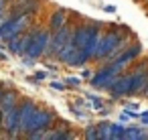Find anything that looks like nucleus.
Returning a JSON list of instances; mask_svg holds the SVG:
<instances>
[{"label":"nucleus","instance_id":"obj_1","mask_svg":"<svg viewBox=\"0 0 148 140\" xmlns=\"http://www.w3.org/2000/svg\"><path fill=\"white\" fill-rule=\"evenodd\" d=\"M122 71H124V69L118 67L116 63H103L97 71H93V75H91V79H89V85H91L93 89H97V91H108L110 85L116 81V77H118Z\"/></svg>","mask_w":148,"mask_h":140},{"label":"nucleus","instance_id":"obj_2","mask_svg":"<svg viewBox=\"0 0 148 140\" xmlns=\"http://www.w3.org/2000/svg\"><path fill=\"white\" fill-rule=\"evenodd\" d=\"M51 35H53V31L49 27H35L33 29V37H31V43H29L25 55H31L35 59H41L45 55L47 47L51 45Z\"/></svg>","mask_w":148,"mask_h":140},{"label":"nucleus","instance_id":"obj_3","mask_svg":"<svg viewBox=\"0 0 148 140\" xmlns=\"http://www.w3.org/2000/svg\"><path fill=\"white\" fill-rule=\"evenodd\" d=\"M31 27V16L27 14H10L2 25H0V41L6 43L8 39L25 33Z\"/></svg>","mask_w":148,"mask_h":140},{"label":"nucleus","instance_id":"obj_4","mask_svg":"<svg viewBox=\"0 0 148 140\" xmlns=\"http://www.w3.org/2000/svg\"><path fill=\"white\" fill-rule=\"evenodd\" d=\"M106 25L103 23H97V21H85V23H77L73 27V45L77 49H85L89 45V41L93 39V35L97 31H101Z\"/></svg>","mask_w":148,"mask_h":140},{"label":"nucleus","instance_id":"obj_5","mask_svg":"<svg viewBox=\"0 0 148 140\" xmlns=\"http://www.w3.org/2000/svg\"><path fill=\"white\" fill-rule=\"evenodd\" d=\"M59 116L51 110V108H43V106H37L31 120H29V126H27V132H33V130H49L55 126V120ZM25 132V134H27Z\"/></svg>","mask_w":148,"mask_h":140},{"label":"nucleus","instance_id":"obj_6","mask_svg":"<svg viewBox=\"0 0 148 140\" xmlns=\"http://www.w3.org/2000/svg\"><path fill=\"white\" fill-rule=\"evenodd\" d=\"M73 27H75V25L69 21V23H67V25H63L61 29L53 31V35H51V45H49V47H47V51H45V55H47L49 59H55L57 51L73 39Z\"/></svg>","mask_w":148,"mask_h":140},{"label":"nucleus","instance_id":"obj_7","mask_svg":"<svg viewBox=\"0 0 148 140\" xmlns=\"http://www.w3.org/2000/svg\"><path fill=\"white\" fill-rule=\"evenodd\" d=\"M142 55V43H138V41H130L128 43V47L112 61V63H116L118 67H122L124 71L130 67V65H134L136 63V59Z\"/></svg>","mask_w":148,"mask_h":140},{"label":"nucleus","instance_id":"obj_8","mask_svg":"<svg viewBox=\"0 0 148 140\" xmlns=\"http://www.w3.org/2000/svg\"><path fill=\"white\" fill-rule=\"evenodd\" d=\"M130 87H132V73H130V71H128V73L122 71V73L116 77V81L110 85L108 93H110V97L116 102V100H120V97H128Z\"/></svg>","mask_w":148,"mask_h":140},{"label":"nucleus","instance_id":"obj_9","mask_svg":"<svg viewBox=\"0 0 148 140\" xmlns=\"http://www.w3.org/2000/svg\"><path fill=\"white\" fill-rule=\"evenodd\" d=\"M31 37H33V29H27L25 33H21V35H16V37H12V39H8V41H6V49H8L12 55L21 57V55L27 53V47H29V43H31Z\"/></svg>","mask_w":148,"mask_h":140},{"label":"nucleus","instance_id":"obj_10","mask_svg":"<svg viewBox=\"0 0 148 140\" xmlns=\"http://www.w3.org/2000/svg\"><path fill=\"white\" fill-rule=\"evenodd\" d=\"M41 0H16L10 4V14H27V16H35L41 10Z\"/></svg>","mask_w":148,"mask_h":140},{"label":"nucleus","instance_id":"obj_11","mask_svg":"<svg viewBox=\"0 0 148 140\" xmlns=\"http://www.w3.org/2000/svg\"><path fill=\"white\" fill-rule=\"evenodd\" d=\"M35 108H37V102H35V100H31V97H25V100H21V102H18V112H21V130H23V136H25V132H27V126H29V120H31V116H33Z\"/></svg>","mask_w":148,"mask_h":140},{"label":"nucleus","instance_id":"obj_12","mask_svg":"<svg viewBox=\"0 0 148 140\" xmlns=\"http://www.w3.org/2000/svg\"><path fill=\"white\" fill-rule=\"evenodd\" d=\"M71 14H73V12L67 10V8H55V10L49 14V23H47V27H49L51 31H57V29H61L63 25L69 23V16H71Z\"/></svg>","mask_w":148,"mask_h":140},{"label":"nucleus","instance_id":"obj_13","mask_svg":"<svg viewBox=\"0 0 148 140\" xmlns=\"http://www.w3.org/2000/svg\"><path fill=\"white\" fill-rule=\"evenodd\" d=\"M18 102H21V93H18L14 87H4L2 97H0V110H2V112H6L8 108L18 106Z\"/></svg>","mask_w":148,"mask_h":140},{"label":"nucleus","instance_id":"obj_14","mask_svg":"<svg viewBox=\"0 0 148 140\" xmlns=\"http://www.w3.org/2000/svg\"><path fill=\"white\" fill-rule=\"evenodd\" d=\"M122 140H148V126H126Z\"/></svg>","mask_w":148,"mask_h":140},{"label":"nucleus","instance_id":"obj_15","mask_svg":"<svg viewBox=\"0 0 148 140\" xmlns=\"http://www.w3.org/2000/svg\"><path fill=\"white\" fill-rule=\"evenodd\" d=\"M97 132H99V140H112V136H114V122L99 120L97 122Z\"/></svg>","mask_w":148,"mask_h":140},{"label":"nucleus","instance_id":"obj_16","mask_svg":"<svg viewBox=\"0 0 148 140\" xmlns=\"http://www.w3.org/2000/svg\"><path fill=\"white\" fill-rule=\"evenodd\" d=\"M136 118H138V110H130V108H124V110L120 112V116H118V122L126 124V122H130V120H136Z\"/></svg>","mask_w":148,"mask_h":140},{"label":"nucleus","instance_id":"obj_17","mask_svg":"<svg viewBox=\"0 0 148 140\" xmlns=\"http://www.w3.org/2000/svg\"><path fill=\"white\" fill-rule=\"evenodd\" d=\"M85 97L89 100V106H91V110H95V112H99L106 104H103V100L97 95V93H85Z\"/></svg>","mask_w":148,"mask_h":140},{"label":"nucleus","instance_id":"obj_18","mask_svg":"<svg viewBox=\"0 0 148 140\" xmlns=\"http://www.w3.org/2000/svg\"><path fill=\"white\" fill-rule=\"evenodd\" d=\"M69 110H71V114L77 118V120H83V118H89V112L87 110H83V106H77V104H69Z\"/></svg>","mask_w":148,"mask_h":140},{"label":"nucleus","instance_id":"obj_19","mask_svg":"<svg viewBox=\"0 0 148 140\" xmlns=\"http://www.w3.org/2000/svg\"><path fill=\"white\" fill-rule=\"evenodd\" d=\"M85 140H99V132H97V124H89L85 130H83V134H81Z\"/></svg>","mask_w":148,"mask_h":140},{"label":"nucleus","instance_id":"obj_20","mask_svg":"<svg viewBox=\"0 0 148 140\" xmlns=\"http://www.w3.org/2000/svg\"><path fill=\"white\" fill-rule=\"evenodd\" d=\"M63 83L67 85V89H79L81 83H83V79H81V77H73V75H69V77L63 79Z\"/></svg>","mask_w":148,"mask_h":140},{"label":"nucleus","instance_id":"obj_21","mask_svg":"<svg viewBox=\"0 0 148 140\" xmlns=\"http://www.w3.org/2000/svg\"><path fill=\"white\" fill-rule=\"evenodd\" d=\"M124 124L122 122H114V136H112V140H122V134H124Z\"/></svg>","mask_w":148,"mask_h":140},{"label":"nucleus","instance_id":"obj_22","mask_svg":"<svg viewBox=\"0 0 148 140\" xmlns=\"http://www.w3.org/2000/svg\"><path fill=\"white\" fill-rule=\"evenodd\" d=\"M49 87L55 89V91H67V85H65L63 81H57V79H51V81H49Z\"/></svg>","mask_w":148,"mask_h":140},{"label":"nucleus","instance_id":"obj_23","mask_svg":"<svg viewBox=\"0 0 148 140\" xmlns=\"http://www.w3.org/2000/svg\"><path fill=\"white\" fill-rule=\"evenodd\" d=\"M21 59H23V65H27V67H35V63L39 61V59H35L31 55H21Z\"/></svg>","mask_w":148,"mask_h":140},{"label":"nucleus","instance_id":"obj_24","mask_svg":"<svg viewBox=\"0 0 148 140\" xmlns=\"http://www.w3.org/2000/svg\"><path fill=\"white\" fill-rule=\"evenodd\" d=\"M43 63H45V67H47L49 71H59V65H57L55 61H49V59H45Z\"/></svg>","mask_w":148,"mask_h":140},{"label":"nucleus","instance_id":"obj_25","mask_svg":"<svg viewBox=\"0 0 148 140\" xmlns=\"http://www.w3.org/2000/svg\"><path fill=\"white\" fill-rule=\"evenodd\" d=\"M138 120L142 122V126H148V110L146 112H138Z\"/></svg>","mask_w":148,"mask_h":140},{"label":"nucleus","instance_id":"obj_26","mask_svg":"<svg viewBox=\"0 0 148 140\" xmlns=\"http://www.w3.org/2000/svg\"><path fill=\"white\" fill-rule=\"evenodd\" d=\"M91 75H93V71H91V69H81V75H79V77L89 81V79H91Z\"/></svg>","mask_w":148,"mask_h":140},{"label":"nucleus","instance_id":"obj_27","mask_svg":"<svg viewBox=\"0 0 148 140\" xmlns=\"http://www.w3.org/2000/svg\"><path fill=\"white\" fill-rule=\"evenodd\" d=\"M10 16V8H4V10H0V25H2L6 19Z\"/></svg>","mask_w":148,"mask_h":140},{"label":"nucleus","instance_id":"obj_28","mask_svg":"<svg viewBox=\"0 0 148 140\" xmlns=\"http://www.w3.org/2000/svg\"><path fill=\"white\" fill-rule=\"evenodd\" d=\"M35 77H37L39 81H45V79H49V73H47V71H37Z\"/></svg>","mask_w":148,"mask_h":140},{"label":"nucleus","instance_id":"obj_29","mask_svg":"<svg viewBox=\"0 0 148 140\" xmlns=\"http://www.w3.org/2000/svg\"><path fill=\"white\" fill-rule=\"evenodd\" d=\"M10 4H12V0H0V10L10 8Z\"/></svg>","mask_w":148,"mask_h":140},{"label":"nucleus","instance_id":"obj_30","mask_svg":"<svg viewBox=\"0 0 148 140\" xmlns=\"http://www.w3.org/2000/svg\"><path fill=\"white\" fill-rule=\"evenodd\" d=\"M103 10H106V12H110V14H116V6H112V4H106V6H103Z\"/></svg>","mask_w":148,"mask_h":140},{"label":"nucleus","instance_id":"obj_31","mask_svg":"<svg viewBox=\"0 0 148 140\" xmlns=\"http://www.w3.org/2000/svg\"><path fill=\"white\" fill-rule=\"evenodd\" d=\"M124 108H130V110H138V104H136V102H132V104H130V102H124Z\"/></svg>","mask_w":148,"mask_h":140},{"label":"nucleus","instance_id":"obj_32","mask_svg":"<svg viewBox=\"0 0 148 140\" xmlns=\"http://www.w3.org/2000/svg\"><path fill=\"white\" fill-rule=\"evenodd\" d=\"M108 114H110V108H106V106H103V108L99 110V116H101V118H106Z\"/></svg>","mask_w":148,"mask_h":140},{"label":"nucleus","instance_id":"obj_33","mask_svg":"<svg viewBox=\"0 0 148 140\" xmlns=\"http://www.w3.org/2000/svg\"><path fill=\"white\" fill-rule=\"evenodd\" d=\"M8 59V55L6 53H2V49H0V61H6Z\"/></svg>","mask_w":148,"mask_h":140},{"label":"nucleus","instance_id":"obj_34","mask_svg":"<svg viewBox=\"0 0 148 140\" xmlns=\"http://www.w3.org/2000/svg\"><path fill=\"white\" fill-rule=\"evenodd\" d=\"M2 120H4V112L0 110V132H2Z\"/></svg>","mask_w":148,"mask_h":140},{"label":"nucleus","instance_id":"obj_35","mask_svg":"<svg viewBox=\"0 0 148 140\" xmlns=\"http://www.w3.org/2000/svg\"><path fill=\"white\" fill-rule=\"evenodd\" d=\"M2 91H4V85H0V97H2Z\"/></svg>","mask_w":148,"mask_h":140}]
</instances>
